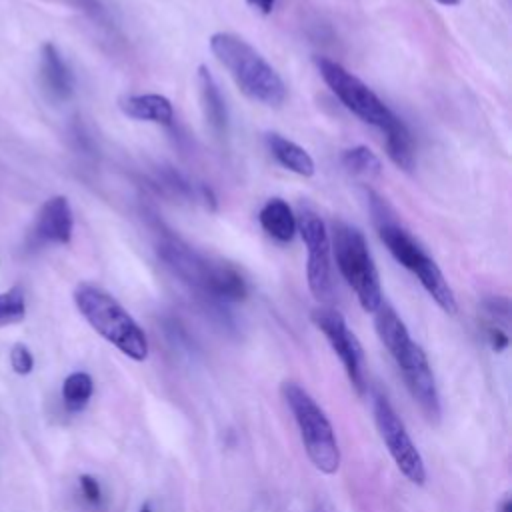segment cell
Masks as SVG:
<instances>
[{"label": "cell", "instance_id": "f546056e", "mask_svg": "<svg viewBox=\"0 0 512 512\" xmlns=\"http://www.w3.org/2000/svg\"><path fill=\"white\" fill-rule=\"evenodd\" d=\"M140 512H152V508H150V506H148V504H144V506H142V508H140Z\"/></svg>", "mask_w": 512, "mask_h": 512}, {"label": "cell", "instance_id": "277c9868", "mask_svg": "<svg viewBox=\"0 0 512 512\" xmlns=\"http://www.w3.org/2000/svg\"><path fill=\"white\" fill-rule=\"evenodd\" d=\"M280 392L294 416L300 440L314 468L328 476L336 474L340 468V448L326 412L296 382H284Z\"/></svg>", "mask_w": 512, "mask_h": 512}, {"label": "cell", "instance_id": "2e32d148", "mask_svg": "<svg viewBox=\"0 0 512 512\" xmlns=\"http://www.w3.org/2000/svg\"><path fill=\"white\" fill-rule=\"evenodd\" d=\"M266 146H268L272 158L286 170L300 174V176H312L316 172V164H314L312 156L302 146L284 138L282 134L268 132Z\"/></svg>", "mask_w": 512, "mask_h": 512}, {"label": "cell", "instance_id": "d6986e66", "mask_svg": "<svg viewBox=\"0 0 512 512\" xmlns=\"http://www.w3.org/2000/svg\"><path fill=\"white\" fill-rule=\"evenodd\" d=\"M94 392V380L88 372H72L62 384V400L68 410H82Z\"/></svg>", "mask_w": 512, "mask_h": 512}, {"label": "cell", "instance_id": "cb8c5ba5", "mask_svg": "<svg viewBox=\"0 0 512 512\" xmlns=\"http://www.w3.org/2000/svg\"><path fill=\"white\" fill-rule=\"evenodd\" d=\"M80 490L84 494V498L90 502V504H98L102 500V490H100V484L94 476L90 474H82L80 476Z\"/></svg>", "mask_w": 512, "mask_h": 512}, {"label": "cell", "instance_id": "7402d4cb", "mask_svg": "<svg viewBox=\"0 0 512 512\" xmlns=\"http://www.w3.org/2000/svg\"><path fill=\"white\" fill-rule=\"evenodd\" d=\"M10 366H12V370H14L16 374H20V376H26V374L32 372V368H34V356H32V352H30V348H28L26 344L16 342V344L12 346V350H10Z\"/></svg>", "mask_w": 512, "mask_h": 512}, {"label": "cell", "instance_id": "8fae6325", "mask_svg": "<svg viewBox=\"0 0 512 512\" xmlns=\"http://www.w3.org/2000/svg\"><path fill=\"white\" fill-rule=\"evenodd\" d=\"M74 216L66 196H50L38 210L34 222V236L40 242L68 244L72 240Z\"/></svg>", "mask_w": 512, "mask_h": 512}, {"label": "cell", "instance_id": "5b68a950", "mask_svg": "<svg viewBox=\"0 0 512 512\" xmlns=\"http://www.w3.org/2000/svg\"><path fill=\"white\" fill-rule=\"evenodd\" d=\"M330 246L336 258V266L342 278L354 290L360 306L366 312L374 314L384 300H382L380 274L368 250L364 234L352 224L334 222Z\"/></svg>", "mask_w": 512, "mask_h": 512}, {"label": "cell", "instance_id": "f1b7e54d", "mask_svg": "<svg viewBox=\"0 0 512 512\" xmlns=\"http://www.w3.org/2000/svg\"><path fill=\"white\" fill-rule=\"evenodd\" d=\"M314 512H326V508H324V506H322V504H318V506H316V508H314Z\"/></svg>", "mask_w": 512, "mask_h": 512}, {"label": "cell", "instance_id": "5bb4252c", "mask_svg": "<svg viewBox=\"0 0 512 512\" xmlns=\"http://www.w3.org/2000/svg\"><path fill=\"white\" fill-rule=\"evenodd\" d=\"M374 328L394 362H398L414 344L406 324L402 322L398 312L386 302H382L374 312Z\"/></svg>", "mask_w": 512, "mask_h": 512}, {"label": "cell", "instance_id": "603a6c76", "mask_svg": "<svg viewBox=\"0 0 512 512\" xmlns=\"http://www.w3.org/2000/svg\"><path fill=\"white\" fill-rule=\"evenodd\" d=\"M484 308L496 322L502 320L504 324H508V320H510V302H508V298L490 296V298L484 300Z\"/></svg>", "mask_w": 512, "mask_h": 512}, {"label": "cell", "instance_id": "8992f818", "mask_svg": "<svg viewBox=\"0 0 512 512\" xmlns=\"http://www.w3.org/2000/svg\"><path fill=\"white\" fill-rule=\"evenodd\" d=\"M316 66L332 94L362 122L384 130L394 120L396 114L376 96V92L344 66L324 56L316 58Z\"/></svg>", "mask_w": 512, "mask_h": 512}, {"label": "cell", "instance_id": "52a82bcc", "mask_svg": "<svg viewBox=\"0 0 512 512\" xmlns=\"http://www.w3.org/2000/svg\"><path fill=\"white\" fill-rule=\"evenodd\" d=\"M296 230L300 232L308 260H306V280L312 296L320 304H330L332 300V246L330 234L324 220L310 208L302 206L296 216Z\"/></svg>", "mask_w": 512, "mask_h": 512}, {"label": "cell", "instance_id": "4fadbf2b", "mask_svg": "<svg viewBox=\"0 0 512 512\" xmlns=\"http://www.w3.org/2000/svg\"><path fill=\"white\" fill-rule=\"evenodd\" d=\"M118 108L124 116L138 122H154L162 126L174 124L172 102L162 94H124L118 98Z\"/></svg>", "mask_w": 512, "mask_h": 512}, {"label": "cell", "instance_id": "484cf974", "mask_svg": "<svg viewBox=\"0 0 512 512\" xmlns=\"http://www.w3.org/2000/svg\"><path fill=\"white\" fill-rule=\"evenodd\" d=\"M246 4L248 6H252L254 10H258L260 14H270L272 10H274V6H276V0H246Z\"/></svg>", "mask_w": 512, "mask_h": 512}, {"label": "cell", "instance_id": "e0dca14e", "mask_svg": "<svg viewBox=\"0 0 512 512\" xmlns=\"http://www.w3.org/2000/svg\"><path fill=\"white\" fill-rule=\"evenodd\" d=\"M258 222L262 230L278 240V242H290L294 238L296 230V214L284 202L282 198H270L258 212Z\"/></svg>", "mask_w": 512, "mask_h": 512}, {"label": "cell", "instance_id": "ac0fdd59", "mask_svg": "<svg viewBox=\"0 0 512 512\" xmlns=\"http://www.w3.org/2000/svg\"><path fill=\"white\" fill-rule=\"evenodd\" d=\"M386 134V154L402 170L410 172L416 162V146L410 128L398 116L382 130Z\"/></svg>", "mask_w": 512, "mask_h": 512}, {"label": "cell", "instance_id": "83f0119b", "mask_svg": "<svg viewBox=\"0 0 512 512\" xmlns=\"http://www.w3.org/2000/svg\"><path fill=\"white\" fill-rule=\"evenodd\" d=\"M502 512H512V502H510V498H506V500L502 502Z\"/></svg>", "mask_w": 512, "mask_h": 512}, {"label": "cell", "instance_id": "9c48e42d", "mask_svg": "<svg viewBox=\"0 0 512 512\" xmlns=\"http://www.w3.org/2000/svg\"><path fill=\"white\" fill-rule=\"evenodd\" d=\"M312 322L324 334L330 348L340 358L352 388L362 396L366 392L364 354L356 334L348 328L344 316L330 306H320L312 312Z\"/></svg>", "mask_w": 512, "mask_h": 512}, {"label": "cell", "instance_id": "4316f807", "mask_svg": "<svg viewBox=\"0 0 512 512\" xmlns=\"http://www.w3.org/2000/svg\"><path fill=\"white\" fill-rule=\"evenodd\" d=\"M436 2L442 6H458L460 4V0H436Z\"/></svg>", "mask_w": 512, "mask_h": 512}, {"label": "cell", "instance_id": "ffe728a7", "mask_svg": "<svg viewBox=\"0 0 512 512\" xmlns=\"http://www.w3.org/2000/svg\"><path fill=\"white\" fill-rule=\"evenodd\" d=\"M342 166L356 176H364V178H372L378 176L382 170V162L380 158L368 148V146H354L348 148L342 154Z\"/></svg>", "mask_w": 512, "mask_h": 512}, {"label": "cell", "instance_id": "d4e9b609", "mask_svg": "<svg viewBox=\"0 0 512 512\" xmlns=\"http://www.w3.org/2000/svg\"><path fill=\"white\" fill-rule=\"evenodd\" d=\"M486 338H488V344H490V348H492L494 352L506 350V348H508V342H510V340H508V334H506L498 324L488 326Z\"/></svg>", "mask_w": 512, "mask_h": 512}, {"label": "cell", "instance_id": "44dd1931", "mask_svg": "<svg viewBox=\"0 0 512 512\" xmlns=\"http://www.w3.org/2000/svg\"><path fill=\"white\" fill-rule=\"evenodd\" d=\"M26 316V300L24 290L20 286H12L6 292H0V328L18 324Z\"/></svg>", "mask_w": 512, "mask_h": 512}, {"label": "cell", "instance_id": "30bf717a", "mask_svg": "<svg viewBox=\"0 0 512 512\" xmlns=\"http://www.w3.org/2000/svg\"><path fill=\"white\" fill-rule=\"evenodd\" d=\"M396 366L400 368L406 388L414 398V402L418 404V408L422 410V414L426 416V420L436 424L442 414L440 394L436 388L434 372L430 368L428 356L422 350V346L414 342L412 348L396 362Z\"/></svg>", "mask_w": 512, "mask_h": 512}, {"label": "cell", "instance_id": "6da1fadb", "mask_svg": "<svg viewBox=\"0 0 512 512\" xmlns=\"http://www.w3.org/2000/svg\"><path fill=\"white\" fill-rule=\"evenodd\" d=\"M156 250L174 276L204 296L222 302H240L246 298L248 284L232 264L210 260L174 236H164Z\"/></svg>", "mask_w": 512, "mask_h": 512}, {"label": "cell", "instance_id": "7a4b0ae2", "mask_svg": "<svg viewBox=\"0 0 512 512\" xmlns=\"http://www.w3.org/2000/svg\"><path fill=\"white\" fill-rule=\"evenodd\" d=\"M210 50L248 98L272 108L286 100V84L280 74L244 38L232 32H214Z\"/></svg>", "mask_w": 512, "mask_h": 512}, {"label": "cell", "instance_id": "3957f363", "mask_svg": "<svg viewBox=\"0 0 512 512\" xmlns=\"http://www.w3.org/2000/svg\"><path fill=\"white\" fill-rule=\"evenodd\" d=\"M74 304L82 318L122 354L136 362L148 358V338L144 330L112 294L82 282L74 290Z\"/></svg>", "mask_w": 512, "mask_h": 512}, {"label": "cell", "instance_id": "7c38bea8", "mask_svg": "<svg viewBox=\"0 0 512 512\" xmlns=\"http://www.w3.org/2000/svg\"><path fill=\"white\" fill-rule=\"evenodd\" d=\"M40 80L44 92L56 102H64L74 94V74L52 42L42 44L40 50Z\"/></svg>", "mask_w": 512, "mask_h": 512}, {"label": "cell", "instance_id": "ba28073f", "mask_svg": "<svg viewBox=\"0 0 512 512\" xmlns=\"http://www.w3.org/2000/svg\"><path fill=\"white\" fill-rule=\"evenodd\" d=\"M372 412L374 422L378 428V434L382 442L388 448V454L392 456L398 470L416 486H422L426 482V466L420 450L412 442L402 418L396 414L392 404L386 396L374 394L372 400Z\"/></svg>", "mask_w": 512, "mask_h": 512}, {"label": "cell", "instance_id": "9a60e30c", "mask_svg": "<svg viewBox=\"0 0 512 512\" xmlns=\"http://www.w3.org/2000/svg\"><path fill=\"white\" fill-rule=\"evenodd\" d=\"M196 80H198V88H200V102H202V112H204L206 124L218 138H224L228 134V108L222 98V92H220L214 76L210 74V70L204 64L198 66Z\"/></svg>", "mask_w": 512, "mask_h": 512}]
</instances>
